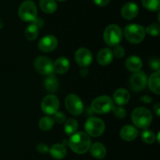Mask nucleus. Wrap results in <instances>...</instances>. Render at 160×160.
Returning a JSON list of instances; mask_svg holds the SVG:
<instances>
[{
    "instance_id": "nucleus-1",
    "label": "nucleus",
    "mask_w": 160,
    "mask_h": 160,
    "mask_svg": "<svg viewBox=\"0 0 160 160\" xmlns=\"http://www.w3.org/2000/svg\"><path fill=\"white\" fill-rule=\"evenodd\" d=\"M68 141L70 149L80 155L86 153L92 144L90 136L84 132H76L70 136Z\"/></svg>"
},
{
    "instance_id": "nucleus-2",
    "label": "nucleus",
    "mask_w": 160,
    "mask_h": 160,
    "mask_svg": "<svg viewBox=\"0 0 160 160\" xmlns=\"http://www.w3.org/2000/svg\"><path fill=\"white\" fill-rule=\"evenodd\" d=\"M131 119L135 126L140 129H147L152 123V114L148 108L139 107L132 111Z\"/></svg>"
},
{
    "instance_id": "nucleus-3",
    "label": "nucleus",
    "mask_w": 160,
    "mask_h": 160,
    "mask_svg": "<svg viewBox=\"0 0 160 160\" xmlns=\"http://www.w3.org/2000/svg\"><path fill=\"white\" fill-rule=\"evenodd\" d=\"M125 38L132 44H139L145 37V31L144 27L137 24H130L127 25L123 31Z\"/></svg>"
},
{
    "instance_id": "nucleus-4",
    "label": "nucleus",
    "mask_w": 160,
    "mask_h": 160,
    "mask_svg": "<svg viewBox=\"0 0 160 160\" xmlns=\"http://www.w3.org/2000/svg\"><path fill=\"white\" fill-rule=\"evenodd\" d=\"M123 39L122 29L117 24H110L105 29L103 32V39L109 46L119 45Z\"/></svg>"
},
{
    "instance_id": "nucleus-5",
    "label": "nucleus",
    "mask_w": 160,
    "mask_h": 160,
    "mask_svg": "<svg viewBox=\"0 0 160 160\" xmlns=\"http://www.w3.org/2000/svg\"><path fill=\"white\" fill-rule=\"evenodd\" d=\"M114 106L112 99L109 96H100L92 102V109L98 114H107L112 111Z\"/></svg>"
},
{
    "instance_id": "nucleus-6",
    "label": "nucleus",
    "mask_w": 160,
    "mask_h": 160,
    "mask_svg": "<svg viewBox=\"0 0 160 160\" xmlns=\"http://www.w3.org/2000/svg\"><path fill=\"white\" fill-rule=\"evenodd\" d=\"M86 133L88 136L97 137L104 133L106 125L101 119L97 117H90L87 119L84 124Z\"/></svg>"
},
{
    "instance_id": "nucleus-7",
    "label": "nucleus",
    "mask_w": 160,
    "mask_h": 160,
    "mask_svg": "<svg viewBox=\"0 0 160 160\" xmlns=\"http://www.w3.org/2000/svg\"><path fill=\"white\" fill-rule=\"evenodd\" d=\"M37 7L31 0H27L20 5L18 10L19 17L26 22L34 21L37 18Z\"/></svg>"
},
{
    "instance_id": "nucleus-8",
    "label": "nucleus",
    "mask_w": 160,
    "mask_h": 160,
    "mask_svg": "<svg viewBox=\"0 0 160 160\" xmlns=\"http://www.w3.org/2000/svg\"><path fill=\"white\" fill-rule=\"evenodd\" d=\"M65 106L67 111L75 116L80 115L84 111V104L82 100L76 94L70 93L66 97Z\"/></svg>"
},
{
    "instance_id": "nucleus-9",
    "label": "nucleus",
    "mask_w": 160,
    "mask_h": 160,
    "mask_svg": "<svg viewBox=\"0 0 160 160\" xmlns=\"http://www.w3.org/2000/svg\"><path fill=\"white\" fill-rule=\"evenodd\" d=\"M34 69L39 74L43 75H52L53 70V62L51 59L47 56H38L34 62Z\"/></svg>"
},
{
    "instance_id": "nucleus-10",
    "label": "nucleus",
    "mask_w": 160,
    "mask_h": 160,
    "mask_svg": "<svg viewBox=\"0 0 160 160\" xmlns=\"http://www.w3.org/2000/svg\"><path fill=\"white\" fill-rule=\"evenodd\" d=\"M148 85V78L144 72H134L130 79V88L134 92L144 90Z\"/></svg>"
},
{
    "instance_id": "nucleus-11",
    "label": "nucleus",
    "mask_w": 160,
    "mask_h": 160,
    "mask_svg": "<svg viewBox=\"0 0 160 160\" xmlns=\"http://www.w3.org/2000/svg\"><path fill=\"white\" fill-rule=\"evenodd\" d=\"M42 111L46 115H54L59 111V100L56 96L49 94L44 97L41 104Z\"/></svg>"
},
{
    "instance_id": "nucleus-12",
    "label": "nucleus",
    "mask_w": 160,
    "mask_h": 160,
    "mask_svg": "<svg viewBox=\"0 0 160 160\" xmlns=\"http://www.w3.org/2000/svg\"><path fill=\"white\" fill-rule=\"evenodd\" d=\"M76 63L81 67H87L92 64V54L87 48L81 47L76 51L74 55Z\"/></svg>"
},
{
    "instance_id": "nucleus-13",
    "label": "nucleus",
    "mask_w": 160,
    "mask_h": 160,
    "mask_svg": "<svg viewBox=\"0 0 160 160\" xmlns=\"http://www.w3.org/2000/svg\"><path fill=\"white\" fill-rule=\"evenodd\" d=\"M58 45V40L56 36L48 35L42 37L39 40L38 46L41 51L44 53H49L56 50Z\"/></svg>"
},
{
    "instance_id": "nucleus-14",
    "label": "nucleus",
    "mask_w": 160,
    "mask_h": 160,
    "mask_svg": "<svg viewBox=\"0 0 160 160\" xmlns=\"http://www.w3.org/2000/svg\"><path fill=\"white\" fill-rule=\"evenodd\" d=\"M139 12V8L136 3L130 2L126 3L121 9V16L126 20H132L135 18Z\"/></svg>"
},
{
    "instance_id": "nucleus-15",
    "label": "nucleus",
    "mask_w": 160,
    "mask_h": 160,
    "mask_svg": "<svg viewBox=\"0 0 160 160\" xmlns=\"http://www.w3.org/2000/svg\"><path fill=\"white\" fill-rule=\"evenodd\" d=\"M120 136L125 141H132L138 136V130L135 126L131 125H124L120 130Z\"/></svg>"
},
{
    "instance_id": "nucleus-16",
    "label": "nucleus",
    "mask_w": 160,
    "mask_h": 160,
    "mask_svg": "<svg viewBox=\"0 0 160 160\" xmlns=\"http://www.w3.org/2000/svg\"><path fill=\"white\" fill-rule=\"evenodd\" d=\"M112 50L109 48H103L97 53V61L100 65L106 66L111 64L113 60Z\"/></svg>"
},
{
    "instance_id": "nucleus-17",
    "label": "nucleus",
    "mask_w": 160,
    "mask_h": 160,
    "mask_svg": "<svg viewBox=\"0 0 160 160\" xmlns=\"http://www.w3.org/2000/svg\"><path fill=\"white\" fill-rule=\"evenodd\" d=\"M70 64L69 60L67 57L61 56V57L56 59V61L53 63V70L56 73L63 75L68 72V70L70 69Z\"/></svg>"
},
{
    "instance_id": "nucleus-18",
    "label": "nucleus",
    "mask_w": 160,
    "mask_h": 160,
    "mask_svg": "<svg viewBox=\"0 0 160 160\" xmlns=\"http://www.w3.org/2000/svg\"><path fill=\"white\" fill-rule=\"evenodd\" d=\"M130 97H131V95L128 90L123 88L117 89L113 94L114 102L119 106H123L128 104L130 100Z\"/></svg>"
},
{
    "instance_id": "nucleus-19",
    "label": "nucleus",
    "mask_w": 160,
    "mask_h": 160,
    "mask_svg": "<svg viewBox=\"0 0 160 160\" xmlns=\"http://www.w3.org/2000/svg\"><path fill=\"white\" fill-rule=\"evenodd\" d=\"M125 65L128 70L132 72H137L141 70L142 67V61L139 56L132 55L126 60Z\"/></svg>"
},
{
    "instance_id": "nucleus-20",
    "label": "nucleus",
    "mask_w": 160,
    "mask_h": 160,
    "mask_svg": "<svg viewBox=\"0 0 160 160\" xmlns=\"http://www.w3.org/2000/svg\"><path fill=\"white\" fill-rule=\"evenodd\" d=\"M90 153L94 158H98V159H102L104 158L106 155V148L100 142H95L94 144H91V147L89 148Z\"/></svg>"
},
{
    "instance_id": "nucleus-21",
    "label": "nucleus",
    "mask_w": 160,
    "mask_h": 160,
    "mask_svg": "<svg viewBox=\"0 0 160 160\" xmlns=\"http://www.w3.org/2000/svg\"><path fill=\"white\" fill-rule=\"evenodd\" d=\"M50 155L56 159H62L67 155V148L62 144H55L49 148Z\"/></svg>"
},
{
    "instance_id": "nucleus-22",
    "label": "nucleus",
    "mask_w": 160,
    "mask_h": 160,
    "mask_svg": "<svg viewBox=\"0 0 160 160\" xmlns=\"http://www.w3.org/2000/svg\"><path fill=\"white\" fill-rule=\"evenodd\" d=\"M159 71L154 72L150 75L148 79V85L150 90L152 91L156 95L160 94V86H159Z\"/></svg>"
},
{
    "instance_id": "nucleus-23",
    "label": "nucleus",
    "mask_w": 160,
    "mask_h": 160,
    "mask_svg": "<svg viewBox=\"0 0 160 160\" xmlns=\"http://www.w3.org/2000/svg\"><path fill=\"white\" fill-rule=\"evenodd\" d=\"M39 34V27L34 22L30 24L26 28L24 31V35L28 40L34 41L38 38Z\"/></svg>"
},
{
    "instance_id": "nucleus-24",
    "label": "nucleus",
    "mask_w": 160,
    "mask_h": 160,
    "mask_svg": "<svg viewBox=\"0 0 160 160\" xmlns=\"http://www.w3.org/2000/svg\"><path fill=\"white\" fill-rule=\"evenodd\" d=\"M45 87L46 90L50 93H55L58 90L59 86V83L57 78L54 75H48V78L45 80Z\"/></svg>"
},
{
    "instance_id": "nucleus-25",
    "label": "nucleus",
    "mask_w": 160,
    "mask_h": 160,
    "mask_svg": "<svg viewBox=\"0 0 160 160\" xmlns=\"http://www.w3.org/2000/svg\"><path fill=\"white\" fill-rule=\"evenodd\" d=\"M39 6L46 13H52L57 9V4L55 0H40Z\"/></svg>"
},
{
    "instance_id": "nucleus-26",
    "label": "nucleus",
    "mask_w": 160,
    "mask_h": 160,
    "mask_svg": "<svg viewBox=\"0 0 160 160\" xmlns=\"http://www.w3.org/2000/svg\"><path fill=\"white\" fill-rule=\"evenodd\" d=\"M78 129V122L74 119H68L64 122V132L66 134L71 136Z\"/></svg>"
},
{
    "instance_id": "nucleus-27",
    "label": "nucleus",
    "mask_w": 160,
    "mask_h": 160,
    "mask_svg": "<svg viewBox=\"0 0 160 160\" xmlns=\"http://www.w3.org/2000/svg\"><path fill=\"white\" fill-rule=\"evenodd\" d=\"M54 119L49 116H44L39 120V128L42 131H48L52 130L54 125Z\"/></svg>"
},
{
    "instance_id": "nucleus-28",
    "label": "nucleus",
    "mask_w": 160,
    "mask_h": 160,
    "mask_svg": "<svg viewBox=\"0 0 160 160\" xmlns=\"http://www.w3.org/2000/svg\"><path fill=\"white\" fill-rule=\"evenodd\" d=\"M156 135L154 132L148 129H144V130L142 133V139L145 144H152L156 141Z\"/></svg>"
},
{
    "instance_id": "nucleus-29",
    "label": "nucleus",
    "mask_w": 160,
    "mask_h": 160,
    "mask_svg": "<svg viewBox=\"0 0 160 160\" xmlns=\"http://www.w3.org/2000/svg\"><path fill=\"white\" fill-rule=\"evenodd\" d=\"M142 5L149 11H159L160 0H142Z\"/></svg>"
},
{
    "instance_id": "nucleus-30",
    "label": "nucleus",
    "mask_w": 160,
    "mask_h": 160,
    "mask_svg": "<svg viewBox=\"0 0 160 160\" xmlns=\"http://www.w3.org/2000/svg\"><path fill=\"white\" fill-rule=\"evenodd\" d=\"M145 33H148V35H150L151 36H158L160 33V27L159 24L153 23L151 24L150 25H148L146 28L145 29Z\"/></svg>"
},
{
    "instance_id": "nucleus-31",
    "label": "nucleus",
    "mask_w": 160,
    "mask_h": 160,
    "mask_svg": "<svg viewBox=\"0 0 160 160\" xmlns=\"http://www.w3.org/2000/svg\"><path fill=\"white\" fill-rule=\"evenodd\" d=\"M112 111L113 112V115H115V117H117V119H124L127 116V111L125 110L124 108L121 106H113L112 108Z\"/></svg>"
},
{
    "instance_id": "nucleus-32",
    "label": "nucleus",
    "mask_w": 160,
    "mask_h": 160,
    "mask_svg": "<svg viewBox=\"0 0 160 160\" xmlns=\"http://www.w3.org/2000/svg\"><path fill=\"white\" fill-rule=\"evenodd\" d=\"M112 53H113V56H115L117 58H119V59L122 58L125 54L124 48L120 45H116V46H114L113 50H112Z\"/></svg>"
},
{
    "instance_id": "nucleus-33",
    "label": "nucleus",
    "mask_w": 160,
    "mask_h": 160,
    "mask_svg": "<svg viewBox=\"0 0 160 160\" xmlns=\"http://www.w3.org/2000/svg\"><path fill=\"white\" fill-rule=\"evenodd\" d=\"M148 64H149L150 67H151L152 69L156 71V72H157V71H159L160 61H159V58H156V57L151 58L149 61V62H148Z\"/></svg>"
},
{
    "instance_id": "nucleus-34",
    "label": "nucleus",
    "mask_w": 160,
    "mask_h": 160,
    "mask_svg": "<svg viewBox=\"0 0 160 160\" xmlns=\"http://www.w3.org/2000/svg\"><path fill=\"white\" fill-rule=\"evenodd\" d=\"M54 122L57 123H63L66 121V115L62 111H58L56 114H54Z\"/></svg>"
},
{
    "instance_id": "nucleus-35",
    "label": "nucleus",
    "mask_w": 160,
    "mask_h": 160,
    "mask_svg": "<svg viewBox=\"0 0 160 160\" xmlns=\"http://www.w3.org/2000/svg\"><path fill=\"white\" fill-rule=\"evenodd\" d=\"M37 151L39 152V153H42V154H45L47 152H49V147L45 143H40L37 145Z\"/></svg>"
},
{
    "instance_id": "nucleus-36",
    "label": "nucleus",
    "mask_w": 160,
    "mask_h": 160,
    "mask_svg": "<svg viewBox=\"0 0 160 160\" xmlns=\"http://www.w3.org/2000/svg\"><path fill=\"white\" fill-rule=\"evenodd\" d=\"M94 3L98 6H106L109 4V0H94Z\"/></svg>"
},
{
    "instance_id": "nucleus-37",
    "label": "nucleus",
    "mask_w": 160,
    "mask_h": 160,
    "mask_svg": "<svg viewBox=\"0 0 160 160\" xmlns=\"http://www.w3.org/2000/svg\"><path fill=\"white\" fill-rule=\"evenodd\" d=\"M140 100L141 101L143 102V103L151 104L152 102V98L151 97H149V96L145 95V96H142V97H141Z\"/></svg>"
},
{
    "instance_id": "nucleus-38",
    "label": "nucleus",
    "mask_w": 160,
    "mask_h": 160,
    "mask_svg": "<svg viewBox=\"0 0 160 160\" xmlns=\"http://www.w3.org/2000/svg\"><path fill=\"white\" fill-rule=\"evenodd\" d=\"M153 109H154V111H155V113H156V115H157V117H159V115H160V104L159 103L156 104L154 106V108H153Z\"/></svg>"
},
{
    "instance_id": "nucleus-39",
    "label": "nucleus",
    "mask_w": 160,
    "mask_h": 160,
    "mask_svg": "<svg viewBox=\"0 0 160 160\" xmlns=\"http://www.w3.org/2000/svg\"><path fill=\"white\" fill-rule=\"evenodd\" d=\"M80 74L83 77L87 76L88 74V70L87 67H81V70H80Z\"/></svg>"
},
{
    "instance_id": "nucleus-40",
    "label": "nucleus",
    "mask_w": 160,
    "mask_h": 160,
    "mask_svg": "<svg viewBox=\"0 0 160 160\" xmlns=\"http://www.w3.org/2000/svg\"><path fill=\"white\" fill-rule=\"evenodd\" d=\"M62 144H63L64 146L68 145V144H69V141H67V140H63V141H62Z\"/></svg>"
},
{
    "instance_id": "nucleus-41",
    "label": "nucleus",
    "mask_w": 160,
    "mask_h": 160,
    "mask_svg": "<svg viewBox=\"0 0 160 160\" xmlns=\"http://www.w3.org/2000/svg\"><path fill=\"white\" fill-rule=\"evenodd\" d=\"M2 28H3V21L2 20V19L0 18V29H2Z\"/></svg>"
},
{
    "instance_id": "nucleus-42",
    "label": "nucleus",
    "mask_w": 160,
    "mask_h": 160,
    "mask_svg": "<svg viewBox=\"0 0 160 160\" xmlns=\"http://www.w3.org/2000/svg\"><path fill=\"white\" fill-rule=\"evenodd\" d=\"M156 137H157L158 143H159V132H158V134H157V136H156Z\"/></svg>"
},
{
    "instance_id": "nucleus-43",
    "label": "nucleus",
    "mask_w": 160,
    "mask_h": 160,
    "mask_svg": "<svg viewBox=\"0 0 160 160\" xmlns=\"http://www.w3.org/2000/svg\"><path fill=\"white\" fill-rule=\"evenodd\" d=\"M58 1H59V2H64V1H66V0H58Z\"/></svg>"
}]
</instances>
